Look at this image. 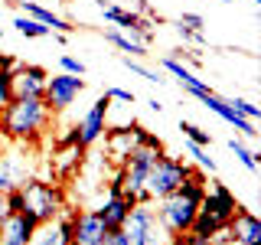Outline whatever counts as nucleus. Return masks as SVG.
Listing matches in <instances>:
<instances>
[{
    "label": "nucleus",
    "instance_id": "obj_1",
    "mask_svg": "<svg viewBox=\"0 0 261 245\" xmlns=\"http://www.w3.org/2000/svg\"><path fill=\"white\" fill-rule=\"evenodd\" d=\"M53 118L56 114L43 105V98H13L0 111V134L13 144L36 147V144L46 141Z\"/></svg>",
    "mask_w": 261,
    "mask_h": 245
},
{
    "label": "nucleus",
    "instance_id": "obj_2",
    "mask_svg": "<svg viewBox=\"0 0 261 245\" xmlns=\"http://www.w3.org/2000/svg\"><path fill=\"white\" fill-rule=\"evenodd\" d=\"M235 206H239L235 193L228 190L225 183H212V190H206V196H202V203H199V212H196V219L190 226V235H196V239H209L216 229L228 226Z\"/></svg>",
    "mask_w": 261,
    "mask_h": 245
},
{
    "label": "nucleus",
    "instance_id": "obj_3",
    "mask_svg": "<svg viewBox=\"0 0 261 245\" xmlns=\"http://www.w3.org/2000/svg\"><path fill=\"white\" fill-rule=\"evenodd\" d=\"M20 193H23V212L33 216L36 223H49V219H56L65 206H69V200H65V186L53 183V180L33 177Z\"/></svg>",
    "mask_w": 261,
    "mask_h": 245
},
{
    "label": "nucleus",
    "instance_id": "obj_4",
    "mask_svg": "<svg viewBox=\"0 0 261 245\" xmlns=\"http://www.w3.org/2000/svg\"><path fill=\"white\" fill-rule=\"evenodd\" d=\"M186 177H190V163H186L183 157H170V154H160V157L153 160L150 174H147V183H144L147 200L157 203V200H163V196L176 193V190H179V183H183Z\"/></svg>",
    "mask_w": 261,
    "mask_h": 245
},
{
    "label": "nucleus",
    "instance_id": "obj_5",
    "mask_svg": "<svg viewBox=\"0 0 261 245\" xmlns=\"http://www.w3.org/2000/svg\"><path fill=\"white\" fill-rule=\"evenodd\" d=\"M124 235L130 245H167L170 235L163 232L160 219H157V206L153 203H134L124 219Z\"/></svg>",
    "mask_w": 261,
    "mask_h": 245
},
{
    "label": "nucleus",
    "instance_id": "obj_6",
    "mask_svg": "<svg viewBox=\"0 0 261 245\" xmlns=\"http://www.w3.org/2000/svg\"><path fill=\"white\" fill-rule=\"evenodd\" d=\"M36 177V163H33V147L16 144L0 151V193L23 190L30 180Z\"/></svg>",
    "mask_w": 261,
    "mask_h": 245
},
{
    "label": "nucleus",
    "instance_id": "obj_7",
    "mask_svg": "<svg viewBox=\"0 0 261 245\" xmlns=\"http://www.w3.org/2000/svg\"><path fill=\"white\" fill-rule=\"evenodd\" d=\"M157 206V219H160V226H163V232L173 239V235H186L190 232V226H193V219H196V212H199V203L190 200L186 193H170V196H163V200L153 203Z\"/></svg>",
    "mask_w": 261,
    "mask_h": 245
},
{
    "label": "nucleus",
    "instance_id": "obj_8",
    "mask_svg": "<svg viewBox=\"0 0 261 245\" xmlns=\"http://www.w3.org/2000/svg\"><path fill=\"white\" fill-rule=\"evenodd\" d=\"M82 163H85V147L79 144L75 128H69L65 134H59L53 141V177L72 180L82 174Z\"/></svg>",
    "mask_w": 261,
    "mask_h": 245
},
{
    "label": "nucleus",
    "instance_id": "obj_9",
    "mask_svg": "<svg viewBox=\"0 0 261 245\" xmlns=\"http://www.w3.org/2000/svg\"><path fill=\"white\" fill-rule=\"evenodd\" d=\"M147 137H150V131L141 128L137 121H130L124 128H105V157H108L111 167H121L127 160V154L134 147H141Z\"/></svg>",
    "mask_w": 261,
    "mask_h": 245
},
{
    "label": "nucleus",
    "instance_id": "obj_10",
    "mask_svg": "<svg viewBox=\"0 0 261 245\" xmlns=\"http://www.w3.org/2000/svg\"><path fill=\"white\" fill-rule=\"evenodd\" d=\"M85 92V79L82 76H69V72H59V76L46 79V92H43V105L53 114L69 111V105Z\"/></svg>",
    "mask_w": 261,
    "mask_h": 245
},
{
    "label": "nucleus",
    "instance_id": "obj_11",
    "mask_svg": "<svg viewBox=\"0 0 261 245\" xmlns=\"http://www.w3.org/2000/svg\"><path fill=\"white\" fill-rule=\"evenodd\" d=\"M108 111H111V98L101 95L92 108L82 114L79 125H75V137H79V144L85 147V151H88V147H95L105 137V128H108Z\"/></svg>",
    "mask_w": 261,
    "mask_h": 245
},
{
    "label": "nucleus",
    "instance_id": "obj_12",
    "mask_svg": "<svg viewBox=\"0 0 261 245\" xmlns=\"http://www.w3.org/2000/svg\"><path fill=\"white\" fill-rule=\"evenodd\" d=\"M46 79H49V72L43 69V65H36V62H16V69L10 72L13 98H43Z\"/></svg>",
    "mask_w": 261,
    "mask_h": 245
},
{
    "label": "nucleus",
    "instance_id": "obj_13",
    "mask_svg": "<svg viewBox=\"0 0 261 245\" xmlns=\"http://www.w3.org/2000/svg\"><path fill=\"white\" fill-rule=\"evenodd\" d=\"M72 212H75V206H65L56 219L36 223L30 245H72Z\"/></svg>",
    "mask_w": 261,
    "mask_h": 245
},
{
    "label": "nucleus",
    "instance_id": "obj_14",
    "mask_svg": "<svg viewBox=\"0 0 261 245\" xmlns=\"http://www.w3.org/2000/svg\"><path fill=\"white\" fill-rule=\"evenodd\" d=\"M105 239H108V229L95 209L72 212V245H105Z\"/></svg>",
    "mask_w": 261,
    "mask_h": 245
},
{
    "label": "nucleus",
    "instance_id": "obj_15",
    "mask_svg": "<svg viewBox=\"0 0 261 245\" xmlns=\"http://www.w3.org/2000/svg\"><path fill=\"white\" fill-rule=\"evenodd\" d=\"M199 102L206 105L209 111H216V114H219V118H222V121H228V125H232L235 131H239L242 137H248V141H255V137H258V131H255V121L242 118V114L235 111L232 105H228V98H222V95H216V92H206V95L199 98Z\"/></svg>",
    "mask_w": 261,
    "mask_h": 245
},
{
    "label": "nucleus",
    "instance_id": "obj_16",
    "mask_svg": "<svg viewBox=\"0 0 261 245\" xmlns=\"http://www.w3.org/2000/svg\"><path fill=\"white\" fill-rule=\"evenodd\" d=\"M228 229H232L235 245H261V219L251 209L235 206L232 219H228Z\"/></svg>",
    "mask_w": 261,
    "mask_h": 245
},
{
    "label": "nucleus",
    "instance_id": "obj_17",
    "mask_svg": "<svg viewBox=\"0 0 261 245\" xmlns=\"http://www.w3.org/2000/svg\"><path fill=\"white\" fill-rule=\"evenodd\" d=\"M33 229H36V219L27 216V212H10L0 226V245H30Z\"/></svg>",
    "mask_w": 261,
    "mask_h": 245
},
{
    "label": "nucleus",
    "instance_id": "obj_18",
    "mask_svg": "<svg viewBox=\"0 0 261 245\" xmlns=\"http://www.w3.org/2000/svg\"><path fill=\"white\" fill-rule=\"evenodd\" d=\"M160 69L167 72V76H173V79L179 82V85H183V92H190L193 98H202L206 92H212L206 79H199L196 72H190V69H186L183 62H176L173 56H163V59H160Z\"/></svg>",
    "mask_w": 261,
    "mask_h": 245
},
{
    "label": "nucleus",
    "instance_id": "obj_19",
    "mask_svg": "<svg viewBox=\"0 0 261 245\" xmlns=\"http://www.w3.org/2000/svg\"><path fill=\"white\" fill-rule=\"evenodd\" d=\"M134 203L127 200V196H121V193H114V196H105L101 200V206H98V219L105 223V229L108 232H114V229H124V219H127V212Z\"/></svg>",
    "mask_w": 261,
    "mask_h": 245
},
{
    "label": "nucleus",
    "instance_id": "obj_20",
    "mask_svg": "<svg viewBox=\"0 0 261 245\" xmlns=\"http://www.w3.org/2000/svg\"><path fill=\"white\" fill-rule=\"evenodd\" d=\"M20 10L27 13V16H33V20H39L43 27H49L53 33H75V27H72L65 16L53 13V10H46V7H43V4H36V0H20Z\"/></svg>",
    "mask_w": 261,
    "mask_h": 245
},
{
    "label": "nucleus",
    "instance_id": "obj_21",
    "mask_svg": "<svg viewBox=\"0 0 261 245\" xmlns=\"http://www.w3.org/2000/svg\"><path fill=\"white\" fill-rule=\"evenodd\" d=\"M105 39H108L114 49H121V53H130V59H144V56H150V49H147L144 43L130 39L127 33H121L118 27H108V30H105Z\"/></svg>",
    "mask_w": 261,
    "mask_h": 245
},
{
    "label": "nucleus",
    "instance_id": "obj_22",
    "mask_svg": "<svg viewBox=\"0 0 261 245\" xmlns=\"http://www.w3.org/2000/svg\"><path fill=\"white\" fill-rule=\"evenodd\" d=\"M13 27H16V33H20V36H27V39H43V36H49V27H43V23L39 20H33V16H27V13H20L13 20Z\"/></svg>",
    "mask_w": 261,
    "mask_h": 245
},
{
    "label": "nucleus",
    "instance_id": "obj_23",
    "mask_svg": "<svg viewBox=\"0 0 261 245\" xmlns=\"http://www.w3.org/2000/svg\"><path fill=\"white\" fill-rule=\"evenodd\" d=\"M228 151L235 154V160H239L245 170H251V174L258 170V154L251 151V147L245 144V141H239V137H228Z\"/></svg>",
    "mask_w": 261,
    "mask_h": 245
},
{
    "label": "nucleus",
    "instance_id": "obj_24",
    "mask_svg": "<svg viewBox=\"0 0 261 245\" xmlns=\"http://www.w3.org/2000/svg\"><path fill=\"white\" fill-rule=\"evenodd\" d=\"M186 154L193 157V163L199 170H209V174H216V160L206 154V147H199V144H193V141H186Z\"/></svg>",
    "mask_w": 261,
    "mask_h": 245
},
{
    "label": "nucleus",
    "instance_id": "obj_25",
    "mask_svg": "<svg viewBox=\"0 0 261 245\" xmlns=\"http://www.w3.org/2000/svg\"><path fill=\"white\" fill-rule=\"evenodd\" d=\"M179 131H183L186 141H193V144H199V147H209L212 144V134H209V131H202V128H196L193 121H179Z\"/></svg>",
    "mask_w": 261,
    "mask_h": 245
},
{
    "label": "nucleus",
    "instance_id": "obj_26",
    "mask_svg": "<svg viewBox=\"0 0 261 245\" xmlns=\"http://www.w3.org/2000/svg\"><path fill=\"white\" fill-rule=\"evenodd\" d=\"M121 62H124L127 69H130V72H134V76H137V79H144V82H153V85H160V82H167V79L160 76V72H150V69H144V65L137 62V59H130V56H124V59H121Z\"/></svg>",
    "mask_w": 261,
    "mask_h": 245
},
{
    "label": "nucleus",
    "instance_id": "obj_27",
    "mask_svg": "<svg viewBox=\"0 0 261 245\" xmlns=\"http://www.w3.org/2000/svg\"><path fill=\"white\" fill-rule=\"evenodd\" d=\"M228 105H232L242 118H248V121H258L261 118V108H258L255 102H248V98H228Z\"/></svg>",
    "mask_w": 261,
    "mask_h": 245
},
{
    "label": "nucleus",
    "instance_id": "obj_28",
    "mask_svg": "<svg viewBox=\"0 0 261 245\" xmlns=\"http://www.w3.org/2000/svg\"><path fill=\"white\" fill-rule=\"evenodd\" d=\"M59 65H62V72H69V76H85V62L79 59V56H69V53H62L59 56Z\"/></svg>",
    "mask_w": 261,
    "mask_h": 245
},
{
    "label": "nucleus",
    "instance_id": "obj_29",
    "mask_svg": "<svg viewBox=\"0 0 261 245\" xmlns=\"http://www.w3.org/2000/svg\"><path fill=\"white\" fill-rule=\"evenodd\" d=\"M176 33H179V39H183V43H193V46H202V43H206L202 30H190V27H183V23H176Z\"/></svg>",
    "mask_w": 261,
    "mask_h": 245
},
{
    "label": "nucleus",
    "instance_id": "obj_30",
    "mask_svg": "<svg viewBox=\"0 0 261 245\" xmlns=\"http://www.w3.org/2000/svg\"><path fill=\"white\" fill-rule=\"evenodd\" d=\"M105 95H108L111 102H124V105H134V102H137V95L130 92V88H108Z\"/></svg>",
    "mask_w": 261,
    "mask_h": 245
},
{
    "label": "nucleus",
    "instance_id": "obj_31",
    "mask_svg": "<svg viewBox=\"0 0 261 245\" xmlns=\"http://www.w3.org/2000/svg\"><path fill=\"white\" fill-rule=\"evenodd\" d=\"M176 23H183V27H190V30H202V27H206V20H202L199 13H183Z\"/></svg>",
    "mask_w": 261,
    "mask_h": 245
},
{
    "label": "nucleus",
    "instance_id": "obj_32",
    "mask_svg": "<svg viewBox=\"0 0 261 245\" xmlns=\"http://www.w3.org/2000/svg\"><path fill=\"white\" fill-rule=\"evenodd\" d=\"M7 209H10V212H23V193L20 190L7 193Z\"/></svg>",
    "mask_w": 261,
    "mask_h": 245
},
{
    "label": "nucleus",
    "instance_id": "obj_33",
    "mask_svg": "<svg viewBox=\"0 0 261 245\" xmlns=\"http://www.w3.org/2000/svg\"><path fill=\"white\" fill-rule=\"evenodd\" d=\"M105 245H130V239L124 235V229H114V232H108V239H105Z\"/></svg>",
    "mask_w": 261,
    "mask_h": 245
},
{
    "label": "nucleus",
    "instance_id": "obj_34",
    "mask_svg": "<svg viewBox=\"0 0 261 245\" xmlns=\"http://www.w3.org/2000/svg\"><path fill=\"white\" fill-rule=\"evenodd\" d=\"M7 216H10V209H7V193H0V226H4Z\"/></svg>",
    "mask_w": 261,
    "mask_h": 245
},
{
    "label": "nucleus",
    "instance_id": "obj_35",
    "mask_svg": "<svg viewBox=\"0 0 261 245\" xmlns=\"http://www.w3.org/2000/svg\"><path fill=\"white\" fill-rule=\"evenodd\" d=\"M147 108H150V111H157V114H160V111H163V105L157 102V98H150V102H147Z\"/></svg>",
    "mask_w": 261,
    "mask_h": 245
},
{
    "label": "nucleus",
    "instance_id": "obj_36",
    "mask_svg": "<svg viewBox=\"0 0 261 245\" xmlns=\"http://www.w3.org/2000/svg\"><path fill=\"white\" fill-rule=\"evenodd\" d=\"M167 245H186V235H173V239H170Z\"/></svg>",
    "mask_w": 261,
    "mask_h": 245
},
{
    "label": "nucleus",
    "instance_id": "obj_37",
    "mask_svg": "<svg viewBox=\"0 0 261 245\" xmlns=\"http://www.w3.org/2000/svg\"><path fill=\"white\" fill-rule=\"evenodd\" d=\"M0 39H4V30H0Z\"/></svg>",
    "mask_w": 261,
    "mask_h": 245
},
{
    "label": "nucleus",
    "instance_id": "obj_38",
    "mask_svg": "<svg viewBox=\"0 0 261 245\" xmlns=\"http://www.w3.org/2000/svg\"><path fill=\"white\" fill-rule=\"evenodd\" d=\"M251 4H261V0H251Z\"/></svg>",
    "mask_w": 261,
    "mask_h": 245
},
{
    "label": "nucleus",
    "instance_id": "obj_39",
    "mask_svg": "<svg viewBox=\"0 0 261 245\" xmlns=\"http://www.w3.org/2000/svg\"><path fill=\"white\" fill-rule=\"evenodd\" d=\"M222 4H228V0H222Z\"/></svg>",
    "mask_w": 261,
    "mask_h": 245
}]
</instances>
